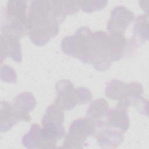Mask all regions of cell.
I'll return each mask as SVG.
<instances>
[{
    "mask_svg": "<svg viewBox=\"0 0 149 149\" xmlns=\"http://www.w3.org/2000/svg\"><path fill=\"white\" fill-rule=\"evenodd\" d=\"M29 36L37 45L46 44L59 33V24L54 21L49 1H33L29 10Z\"/></svg>",
    "mask_w": 149,
    "mask_h": 149,
    "instance_id": "obj_1",
    "label": "cell"
},
{
    "mask_svg": "<svg viewBox=\"0 0 149 149\" xmlns=\"http://www.w3.org/2000/svg\"><path fill=\"white\" fill-rule=\"evenodd\" d=\"M93 33L88 27H81L73 36H66L61 41L62 51L83 63H91Z\"/></svg>",
    "mask_w": 149,
    "mask_h": 149,
    "instance_id": "obj_2",
    "label": "cell"
},
{
    "mask_svg": "<svg viewBox=\"0 0 149 149\" xmlns=\"http://www.w3.org/2000/svg\"><path fill=\"white\" fill-rule=\"evenodd\" d=\"M25 1H8L1 11V24L13 29L22 36L29 34V19Z\"/></svg>",
    "mask_w": 149,
    "mask_h": 149,
    "instance_id": "obj_3",
    "label": "cell"
},
{
    "mask_svg": "<svg viewBox=\"0 0 149 149\" xmlns=\"http://www.w3.org/2000/svg\"><path fill=\"white\" fill-rule=\"evenodd\" d=\"M96 126L93 120L85 118L71 123L63 143V148H83L88 137L94 136Z\"/></svg>",
    "mask_w": 149,
    "mask_h": 149,
    "instance_id": "obj_4",
    "label": "cell"
},
{
    "mask_svg": "<svg viewBox=\"0 0 149 149\" xmlns=\"http://www.w3.org/2000/svg\"><path fill=\"white\" fill-rule=\"evenodd\" d=\"M112 63L109 42V36L104 31H97L93 34L91 63L99 71L109 69Z\"/></svg>",
    "mask_w": 149,
    "mask_h": 149,
    "instance_id": "obj_5",
    "label": "cell"
},
{
    "mask_svg": "<svg viewBox=\"0 0 149 149\" xmlns=\"http://www.w3.org/2000/svg\"><path fill=\"white\" fill-rule=\"evenodd\" d=\"M63 122V111L54 104L47 109L41 121V128L47 138L56 143L65 135Z\"/></svg>",
    "mask_w": 149,
    "mask_h": 149,
    "instance_id": "obj_6",
    "label": "cell"
},
{
    "mask_svg": "<svg viewBox=\"0 0 149 149\" xmlns=\"http://www.w3.org/2000/svg\"><path fill=\"white\" fill-rule=\"evenodd\" d=\"M56 97L54 104L62 111L73 108L80 104L78 88H75L73 83L66 79L59 80L55 86Z\"/></svg>",
    "mask_w": 149,
    "mask_h": 149,
    "instance_id": "obj_7",
    "label": "cell"
},
{
    "mask_svg": "<svg viewBox=\"0 0 149 149\" xmlns=\"http://www.w3.org/2000/svg\"><path fill=\"white\" fill-rule=\"evenodd\" d=\"M1 63L7 57L20 63L22 61V54L20 40L22 37L9 31L1 29Z\"/></svg>",
    "mask_w": 149,
    "mask_h": 149,
    "instance_id": "obj_8",
    "label": "cell"
},
{
    "mask_svg": "<svg viewBox=\"0 0 149 149\" xmlns=\"http://www.w3.org/2000/svg\"><path fill=\"white\" fill-rule=\"evenodd\" d=\"M134 18L133 13L127 8L122 5L116 6L111 12L107 29L109 33L125 34L128 26L134 20Z\"/></svg>",
    "mask_w": 149,
    "mask_h": 149,
    "instance_id": "obj_9",
    "label": "cell"
},
{
    "mask_svg": "<svg viewBox=\"0 0 149 149\" xmlns=\"http://www.w3.org/2000/svg\"><path fill=\"white\" fill-rule=\"evenodd\" d=\"M22 143L27 148H56V143L48 139L42 128L37 123L31 125L29 132L23 137Z\"/></svg>",
    "mask_w": 149,
    "mask_h": 149,
    "instance_id": "obj_10",
    "label": "cell"
},
{
    "mask_svg": "<svg viewBox=\"0 0 149 149\" xmlns=\"http://www.w3.org/2000/svg\"><path fill=\"white\" fill-rule=\"evenodd\" d=\"M128 108L118 102L115 108L109 111L105 120L102 121L101 127H109L117 129L124 133L126 132L129 127V118L127 115Z\"/></svg>",
    "mask_w": 149,
    "mask_h": 149,
    "instance_id": "obj_11",
    "label": "cell"
},
{
    "mask_svg": "<svg viewBox=\"0 0 149 149\" xmlns=\"http://www.w3.org/2000/svg\"><path fill=\"white\" fill-rule=\"evenodd\" d=\"M36 104V101L31 93H22L15 97L12 105L19 122L31 120L30 112L34 109Z\"/></svg>",
    "mask_w": 149,
    "mask_h": 149,
    "instance_id": "obj_12",
    "label": "cell"
},
{
    "mask_svg": "<svg viewBox=\"0 0 149 149\" xmlns=\"http://www.w3.org/2000/svg\"><path fill=\"white\" fill-rule=\"evenodd\" d=\"M97 130L94 136L102 148H117L124 140V132L120 130L105 126Z\"/></svg>",
    "mask_w": 149,
    "mask_h": 149,
    "instance_id": "obj_13",
    "label": "cell"
},
{
    "mask_svg": "<svg viewBox=\"0 0 149 149\" xmlns=\"http://www.w3.org/2000/svg\"><path fill=\"white\" fill-rule=\"evenodd\" d=\"M148 16L141 15L134 22L133 36L129 41L130 52L141 46L148 39Z\"/></svg>",
    "mask_w": 149,
    "mask_h": 149,
    "instance_id": "obj_14",
    "label": "cell"
},
{
    "mask_svg": "<svg viewBox=\"0 0 149 149\" xmlns=\"http://www.w3.org/2000/svg\"><path fill=\"white\" fill-rule=\"evenodd\" d=\"M53 20L58 24L62 23L69 15L77 13L79 9V1H49Z\"/></svg>",
    "mask_w": 149,
    "mask_h": 149,
    "instance_id": "obj_15",
    "label": "cell"
},
{
    "mask_svg": "<svg viewBox=\"0 0 149 149\" xmlns=\"http://www.w3.org/2000/svg\"><path fill=\"white\" fill-rule=\"evenodd\" d=\"M108 36L112 62L121 59L127 52H130L129 41L125 34L111 33Z\"/></svg>",
    "mask_w": 149,
    "mask_h": 149,
    "instance_id": "obj_16",
    "label": "cell"
},
{
    "mask_svg": "<svg viewBox=\"0 0 149 149\" xmlns=\"http://www.w3.org/2000/svg\"><path fill=\"white\" fill-rule=\"evenodd\" d=\"M19 122L12 104L4 100L2 101L1 102V132H5L10 130Z\"/></svg>",
    "mask_w": 149,
    "mask_h": 149,
    "instance_id": "obj_17",
    "label": "cell"
},
{
    "mask_svg": "<svg viewBox=\"0 0 149 149\" xmlns=\"http://www.w3.org/2000/svg\"><path fill=\"white\" fill-rule=\"evenodd\" d=\"M109 111V105L105 99H96L88 107L86 118L93 120L94 122L102 120V118L107 116Z\"/></svg>",
    "mask_w": 149,
    "mask_h": 149,
    "instance_id": "obj_18",
    "label": "cell"
},
{
    "mask_svg": "<svg viewBox=\"0 0 149 149\" xmlns=\"http://www.w3.org/2000/svg\"><path fill=\"white\" fill-rule=\"evenodd\" d=\"M126 83L114 79L106 83L105 94L106 96L113 100H119L125 86Z\"/></svg>",
    "mask_w": 149,
    "mask_h": 149,
    "instance_id": "obj_19",
    "label": "cell"
},
{
    "mask_svg": "<svg viewBox=\"0 0 149 149\" xmlns=\"http://www.w3.org/2000/svg\"><path fill=\"white\" fill-rule=\"evenodd\" d=\"M108 3L107 1H79L80 9L85 12H92L103 9Z\"/></svg>",
    "mask_w": 149,
    "mask_h": 149,
    "instance_id": "obj_20",
    "label": "cell"
},
{
    "mask_svg": "<svg viewBox=\"0 0 149 149\" xmlns=\"http://www.w3.org/2000/svg\"><path fill=\"white\" fill-rule=\"evenodd\" d=\"M1 79L2 81L6 83H16L17 76L15 70L7 65H1Z\"/></svg>",
    "mask_w": 149,
    "mask_h": 149,
    "instance_id": "obj_21",
    "label": "cell"
}]
</instances>
